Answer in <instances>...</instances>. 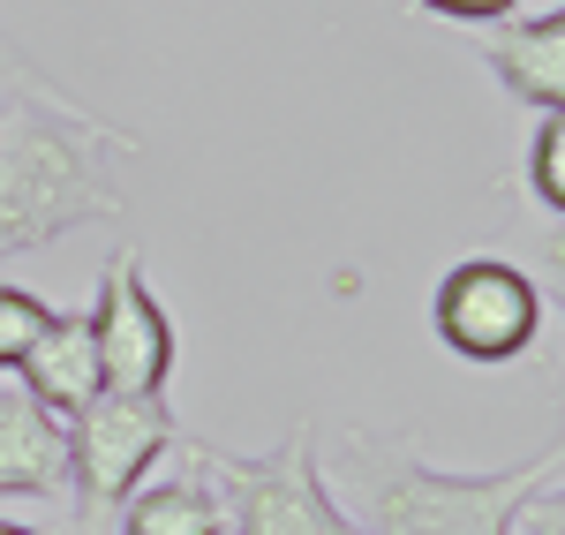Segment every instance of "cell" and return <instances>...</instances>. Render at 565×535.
I'll use <instances>...</instances> for the list:
<instances>
[{"mask_svg": "<svg viewBox=\"0 0 565 535\" xmlns=\"http://www.w3.org/2000/svg\"><path fill=\"white\" fill-rule=\"evenodd\" d=\"M143 151L136 129H114L76 98L8 90L0 106V265L31 257L76 226H114L129 212L121 159Z\"/></svg>", "mask_w": 565, "mask_h": 535, "instance_id": "1", "label": "cell"}, {"mask_svg": "<svg viewBox=\"0 0 565 535\" xmlns=\"http://www.w3.org/2000/svg\"><path fill=\"white\" fill-rule=\"evenodd\" d=\"M332 452L348 468L370 535H513L527 505H558V452L498 475H452L430 468L415 438H392L370 422H340Z\"/></svg>", "mask_w": 565, "mask_h": 535, "instance_id": "2", "label": "cell"}, {"mask_svg": "<svg viewBox=\"0 0 565 535\" xmlns=\"http://www.w3.org/2000/svg\"><path fill=\"white\" fill-rule=\"evenodd\" d=\"M181 438L189 430L167 393H90L68 415V535H114V513Z\"/></svg>", "mask_w": 565, "mask_h": 535, "instance_id": "3", "label": "cell"}, {"mask_svg": "<svg viewBox=\"0 0 565 535\" xmlns=\"http://www.w3.org/2000/svg\"><path fill=\"white\" fill-rule=\"evenodd\" d=\"M189 446L204 460L234 535H362L354 513L324 483V446H317L309 415L271 452H218L204 438H189Z\"/></svg>", "mask_w": 565, "mask_h": 535, "instance_id": "4", "label": "cell"}, {"mask_svg": "<svg viewBox=\"0 0 565 535\" xmlns=\"http://www.w3.org/2000/svg\"><path fill=\"white\" fill-rule=\"evenodd\" d=\"M437 340L460 362H513L535 347L543 332V295L521 265H498V257H468L437 279Z\"/></svg>", "mask_w": 565, "mask_h": 535, "instance_id": "5", "label": "cell"}, {"mask_svg": "<svg viewBox=\"0 0 565 535\" xmlns=\"http://www.w3.org/2000/svg\"><path fill=\"white\" fill-rule=\"evenodd\" d=\"M90 347H98V393H167L174 377V324L143 287V257L121 249L98 271L90 302Z\"/></svg>", "mask_w": 565, "mask_h": 535, "instance_id": "6", "label": "cell"}, {"mask_svg": "<svg viewBox=\"0 0 565 535\" xmlns=\"http://www.w3.org/2000/svg\"><path fill=\"white\" fill-rule=\"evenodd\" d=\"M68 491V422L23 393L15 370H0V497Z\"/></svg>", "mask_w": 565, "mask_h": 535, "instance_id": "7", "label": "cell"}, {"mask_svg": "<svg viewBox=\"0 0 565 535\" xmlns=\"http://www.w3.org/2000/svg\"><path fill=\"white\" fill-rule=\"evenodd\" d=\"M476 53L490 61V76L513 90L521 106L558 114V98H565V15H558V8H543V15H521V23H505V31H490Z\"/></svg>", "mask_w": 565, "mask_h": 535, "instance_id": "8", "label": "cell"}, {"mask_svg": "<svg viewBox=\"0 0 565 535\" xmlns=\"http://www.w3.org/2000/svg\"><path fill=\"white\" fill-rule=\"evenodd\" d=\"M15 377H23V393L39 407H53L61 422L76 415V407L98 393V347H90V310H53L45 317V332L23 347L15 362Z\"/></svg>", "mask_w": 565, "mask_h": 535, "instance_id": "9", "label": "cell"}, {"mask_svg": "<svg viewBox=\"0 0 565 535\" xmlns=\"http://www.w3.org/2000/svg\"><path fill=\"white\" fill-rule=\"evenodd\" d=\"M189 446V438H181ZM114 535H226V505H218L204 460L189 446V468L167 483H136V497L114 513Z\"/></svg>", "mask_w": 565, "mask_h": 535, "instance_id": "10", "label": "cell"}, {"mask_svg": "<svg viewBox=\"0 0 565 535\" xmlns=\"http://www.w3.org/2000/svg\"><path fill=\"white\" fill-rule=\"evenodd\" d=\"M527 189L543 196V212H565V121L543 114L535 143H527Z\"/></svg>", "mask_w": 565, "mask_h": 535, "instance_id": "11", "label": "cell"}, {"mask_svg": "<svg viewBox=\"0 0 565 535\" xmlns=\"http://www.w3.org/2000/svg\"><path fill=\"white\" fill-rule=\"evenodd\" d=\"M45 302L39 295H23V287H0V370H15V362H23V347H31V340H39L45 332Z\"/></svg>", "mask_w": 565, "mask_h": 535, "instance_id": "12", "label": "cell"}, {"mask_svg": "<svg viewBox=\"0 0 565 535\" xmlns=\"http://www.w3.org/2000/svg\"><path fill=\"white\" fill-rule=\"evenodd\" d=\"M0 90H45V98H76V90L61 84V76L45 68L39 53H31V45L8 31V23H0ZM76 106H84V98H76Z\"/></svg>", "mask_w": 565, "mask_h": 535, "instance_id": "13", "label": "cell"}, {"mask_svg": "<svg viewBox=\"0 0 565 535\" xmlns=\"http://www.w3.org/2000/svg\"><path fill=\"white\" fill-rule=\"evenodd\" d=\"M415 8H430L445 23H498V15H513L521 0H415Z\"/></svg>", "mask_w": 565, "mask_h": 535, "instance_id": "14", "label": "cell"}, {"mask_svg": "<svg viewBox=\"0 0 565 535\" xmlns=\"http://www.w3.org/2000/svg\"><path fill=\"white\" fill-rule=\"evenodd\" d=\"M0 535H39V528H23V521H0Z\"/></svg>", "mask_w": 565, "mask_h": 535, "instance_id": "15", "label": "cell"}]
</instances>
